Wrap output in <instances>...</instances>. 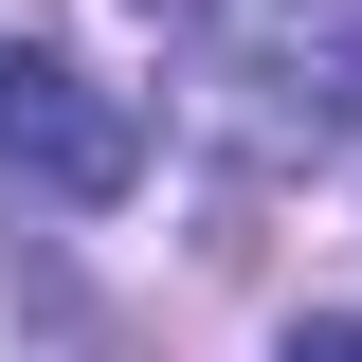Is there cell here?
I'll use <instances>...</instances> for the list:
<instances>
[{"instance_id":"cell-3","label":"cell","mask_w":362,"mask_h":362,"mask_svg":"<svg viewBox=\"0 0 362 362\" xmlns=\"http://www.w3.org/2000/svg\"><path fill=\"white\" fill-rule=\"evenodd\" d=\"M290 362H362V308H308V326H290Z\"/></svg>"},{"instance_id":"cell-1","label":"cell","mask_w":362,"mask_h":362,"mask_svg":"<svg viewBox=\"0 0 362 362\" xmlns=\"http://www.w3.org/2000/svg\"><path fill=\"white\" fill-rule=\"evenodd\" d=\"M0 181H18V199H127L145 181V109L109 73H73V54H18L0 37Z\"/></svg>"},{"instance_id":"cell-2","label":"cell","mask_w":362,"mask_h":362,"mask_svg":"<svg viewBox=\"0 0 362 362\" xmlns=\"http://www.w3.org/2000/svg\"><path fill=\"white\" fill-rule=\"evenodd\" d=\"M254 90H272V127H362V0H272L254 18Z\"/></svg>"}]
</instances>
